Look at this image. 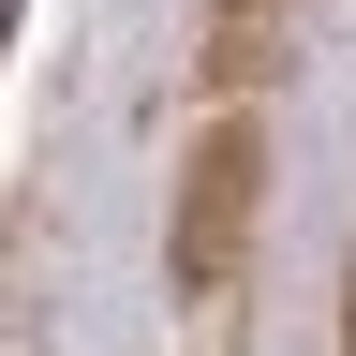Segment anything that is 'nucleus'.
<instances>
[{"label": "nucleus", "instance_id": "f03ea898", "mask_svg": "<svg viewBox=\"0 0 356 356\" xmlns=\"http://www.w3.org/2000/svg\"><path fill=\"white\" fill-rule=\"evenodd\" d=\"M282 30H297V0H208V89L222 104H252L282 74Z\"/></svg>", "mask_w": 356, "mask_h": 356}, {"label": "nucleus", "instance_id": "7ed1b4c3", "mask_svg": "<svg viewBox=\"0 0 356 356\" xmlns=\"http://www.w3.org/2000/svg\"><path fill=\"white\" fill-rule=\"evenodd\" d=\"M0 356H44V327H30V312H0Z\"/></svg>", "mask_w": 356, "mask_h": 356}, {"label": "nucleus", "instance_id": "f257e3e1", "mask_svg": "<svg viewBox=\"0 0 356 356\" xmlns=\"http://www.w3.org/2000/svg\"><path fill=\"white\" fill-rule=\"evenodd\" d=\"M252 222H267V119H252V104H222V119L193 134V163H178V238H163L178 297H238Z\"/></svg>", "mask_w": 356, "mask_h": 356}]
</instances>
